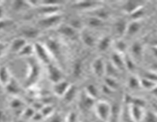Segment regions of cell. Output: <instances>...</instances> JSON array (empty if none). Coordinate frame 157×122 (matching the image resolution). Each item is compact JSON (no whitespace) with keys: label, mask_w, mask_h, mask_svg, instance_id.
Segmentation results:
<instances>
[{"label":"cell","mask_w":157,"mask_h":122,"mask_svg":"<svg viewBox=\"0 0 157 122\" xmlns=\"http://www.w3.org/2000/svg\"><path fill=\"white\" fill-rule=\"evenodd\" d=\"M95 112L101 121L109 122L111 113V106L107 102H98L95 105Z\"/></svg>","instance_id":"1"},{"label":"cell","mask_w":157,"mask_h":122,"mask_svg":"<svg viewBox=\"0 0 157 122\" xmlns=\"http://www.w3.org/2000/svg\"><path fill=\"white\" fill-rule=\"evenodd\" d=\"M40 75V67L37 62H29V72L27 75V79H26V83L27 85H32L34 82L38 80Z\"/></svg>","instance_id":"2"},{"label":"cell","mask_w":157,"mask_h":122,"mask_svg":"<svg viewBox=\"0 0 157 122\" xmlns=\"http://www.w3.org/2000/svg\"><path fill=\"white\" fill-rule=\"evenodd\" d=\"M34 53L36 54L38 59L41 60L44 63L48 65L50 63V55H49V51L46 47L43 46L42 44H35L34 45Z\"/></svg>","instance_id":"3"},{"label":"cell","mask_w":157,"mask_h":122,"mask_svg":"<svg viewBox=\"0 0 157 122\" xmlns=\"http://www.w3.org/2000/svg\"><path fill=\"white\" fill-rule=\"evenodd\" d=\"M48 73L49 79L54 84L64 80L62 72L57 66L49 63L48 65Z\"/></svg>","instance_id":"4"},{"label":"cell","mask_w":157,"mask_h":122,"mask_svg":"<svg viewBox=\"0 0 157 122\" xmlns=\"http://www.w3.org/2000/svg\"><path fill=\"white\" fill-rule=\"evenodd\" d=\"M128 113L130 117L135 122H139L142 119H144V114H145V112L143 111V107L133 105V104H129Z\"/></svg>","instance_id":"5"},{"label":"cell","mask_w":157,"mask_h":122,"mask_svg":"<svg viewBox=\"0 0 157 122\" xmlns=\"http://www.w3.org/2000/svg\"><path fill=\"white\" fill-rule=\"evenodd\" d=\"M105 63L101 57H98L94 60L91 69L94 75L98 77H102L105 74Z\"/></svg>","instance_id":"6"},{"label":"cell","mask_w":157,"mask_h":122,"mask_svg":"<svg viewBox=\"0 0 157 122\" xmlns=\"http://www.w3.org/2000/svg\"><path fill=\"white\" fill-rule=\"evenodd\" d=\"M60 20H61V16L55 14V15H47L45 18L40 20L39 24L44 27H52L56 25V24L59 22Z\"/></svg>","instance_id":"7"},{"label":"cell","mask_w":157,"mask_h":122,"mask_svg":"<svg viewBox=\"0 0 157 122\" xmlns=\"http://www.w3.org/2000/svg\"><path fill=\"white\" fill-rule=\"evenodd\" d=\"M112 65L117 69L119 71L125 69V63H124V58L121 56V53H114L111 56V60H110Z\"/></svg>","instance_id":"8"},{"label":"cell","mask_w":157,"mask_h":122,"mask_svg":"<svg viewBox=\"0 0 157 122\" xmlns=\"http://www.w3.org/2000/svg\"><path fill=\"white\" fill-rule=\"evenodd\" d=\"M70 86V83L65 80H62L59 82L54 84L53 90L54 92L58 96H61L62 97L63 95L65 93L68 87Z\"/></svg>","instance_id":"9"},{"label":"cell","mask_w":157,"mask_h":122,"mask_svg":"<svg viewBox=\"0 0 157 122\" xmlns=\"http://www.w3.org/2000/svg\"><path fill=\"white\" fill-rule=\"evenodd\" d=\"M99 3L100 2H93V1L75 2V6L76 8H78V9L87 10V9H98V8L101 7V5H99Z\"/></svg>","instance_id":"10"},{"label":"cell","mask_w":157,"mask_h":122,"mask_svg":"<svg viewBox=\"0 0 157 122\" xmlns=\"http://www.w3.org/2000/svg\"><path fill=\"white\" fill-rule=\"evenodd\" d=\"M140 27L141 24L140 23V21L135 20V21L127 24L125 35H127V36L130 37L133 36V35L136 34L139 32V30H140Z\"/></svg>","instance_id":"11"},{"label":"cell","mask_w":157,"mask_h":122,"mask_svg":"<svg viewBox=\"0 0 157 122\" xmlns=\"http://www.w3.org/2000/svg\"><path fill=\"white\" fill-rule=\"evenodd\" d=\"M26 44H27V43H26L25 38H15V39H14L13 41H12L9 48L11 49V50H12V52L18 53V52L21 50V48H22Z\"/></svg>","instance_id":"12"},{"label":"cell","mask_w":157,"mask_h":122,"mask_svg":"<svg viewBox=\"0 0 157 122\" xmlns=\"http://www.w3.org/2000/svg\"><path fill=\"white\" fill-rule=\"evenodd\" d=\"M77 95V88L75 85H70V86L68 87V88L67 89V91L65 92L64 95H63L62 98L64 99V102H67V103H70L71 102L74 100L75 99Z\"/></svg>","instance_id":"13"},{"label":"cell","mask_w":157,"mask_h":122,"mask_svg":"<svg viewBox=\"0 0 157 122\" xmlns=\"http://www.w3.org/2000/svg\"><path fill=\"white\" fill-rule=\"evenodd\" d=\"M11 79L12 78H11L9 69L4 66H0V84L5 86L6 85H7Z\"/></svg>","instance_id":"14"},{"label":"cell","mask_w":157,"mask_h":122,"mask_svg":"<svg viewBox=\"0 0 157 122\" xmlns=\"http://www.w3.org/2000/svg\"><path fill=\"white\" fill-rule=\"evenodd\" d=\"M81 40L83 43L87 47H93L95 44V38H94L93 35L87 31H83L81 35Z\"/></svg>","instance_id":"15"},{"label":"cell","mask_w":157,"mask_h":122,"mask_svg":"<svg viewBox=\"0 0 157 122\" xmlns=\"http://www.w3.org/2000/svg\"><path fill=\"white\" fill-rule=\"evenodd\" d=\"M104 21L97 18V17L93 16V15L88 17L87 21H86L87 25L92 28H98V27H101V26L104 25Z\"/></svg>","instance_id":"16"},{"label":"cell","mask_w":157,"mask_h":122,"mask_svg":"<svg viewBox=\"0 0 157 122\" xmlns=\"http://www.w3.org/2000/svg\"><path fill=\"white\" fill-rule=\"evenodd\" d=\"M111 44V39L110 37L105 36L101 38L98 42V48L101 51H106Z\"/></svg>","instance_id":"17"},{"label":"cell","mask_w":157,"mask_h":122,"mask_svg":"<svg viewBox=\"0 0 157 122\" xmlns=\"http://www.w3.org/2000/svg\"><path fill=\"white\" fill-rule=\"evenodd\" d=\"M59 31L64 36L67 37V38H73L76 34L77 30L75 29H74L73 27H71L70 25H68V24H66V25L61 26L59 27Z\"/></svg>","instance_id":"18"},{"label":"cell","mask_w":157,"mask_h":122,"mask_svg":"<svg viewBox=\"0 0 157 122\" xmlns=\"http://www.w3.org/2000/svg\"><path fill=\"white\" fill-rule=\"evenodd\" d=\"M140 86L144 87L146 89L153 90L156 88V82L147 79V78H141L140 79Z\"/></svg>","instance_id":"19"},{"label":"cell","mask_w":157,"mask_h":122,"mask_svg":"<svg viewBox=\"0 0 157 122\" xmlns=\"http://www.w3.org/2000/svg\"><path fill=\"white\" fill-rule=\"evenodd\" d=\"M5 86H6L7 91L11 94L16 95L17 93L19 92V85L15 80H13V79H11L7 85H6Z\"/></svg>","instance_id":"20"},{"label":"cell","mask_w":157,"mask_h":122,"mask_svg":"<svg viewBox=\"0 0 157 122\" xmlns=\"http://www.w3.org/2000/svg\"><path fill=\"white\" fill-rule=\"evenodd\" d=\"M127 23L124 21H119L115 24V30L117 34L120 36H124L126 34V30H127Z\"/></svg>","instance_id":"21"},{"label":"cell","mask_w":157,"mask_h":122,"mask_svg":"<svg viewBox=\"0 0 157 122\" xmlns=\"http://www.w3.org/2000/svg\"><path fill=\"white\" fill-rule=\"evenodd\" d=\"M131 51L132 54H133V56H136V57H140V56H142L144 48H143V46L141 45L140 43L136 42L132 45Z\"/></svg>","instance_id":"22"},{"label":"cell","mask_w":157,"mask_h":122,"mask_svg":"<svg viewBox=\"0 0 157 122\" xmlns=\"http://www.w3.org/2000/svg\"><path fill=\"white\" fill-rule=\"evenodd\" d=\"M85 94L94 100V99H97V97H98V89H97V88L94 86V85H88L85 89Z\"/></svg>","instance_id":"23"},{"label":"cell","mask_w":157,"mask_h":122,"mask_svg":"<svg viewBox=\"0 0 157 122\" xmlns=\"http://www.w3.org/2000/svg\"><path fill=\"white\" fill-rule=\"evenodd\" d=\"M32 53H34V46L30 45V44H26L24 47L21 48V50L18 52L21 56H30Z\"/></svg>","instance_id":"24"},{"label":"cell","mask_w":157,"mask_h":122,"mask_svg":"<svg viewBox=\"0 0 157 122\" xmlns=\"http://www.w3.org/2000/svg\"><path fill=\"white\" fill-rule=\"evenodd\" d=\"M105 85L113 91V90L117 89V88L118 87L117 79L107 76L105 79Z\"/></svg>","instance_id":"25"},{"label":"cell","mask_w":157,"mask_h":122,"mask_svg":"<svg viewBox=\"0 0 157 122\" xmlns=\"http://www.w3.org/2000/svg\"><path fill=\"white\" fill-rule=\"evenodd\" d=\"M129 87L132 89H136L139 87H140V79L134 76H131L129 78L128 81Z\"/></svg>","instance_id":"26"},{"label":"cell","mask_w":157,"mask_h":122,"mask_svg":"<svg viewBox=\"0 0 157 122\" xmlns=\"http://www.w3.org/2000/svg\"><path fill=\"white\" fill-rule=\"evenodd\" d=\"M35 113V110L33 108H27L22 111V114H21V116H22L23 118L25 120H30L32 119V117H33L34 114Z\"/></svg>","instance_id":"27"},{"label":"cell","mask_w":157,"mask_h":122,"mask_svg":"<svg viewBox=\"0 0 157 122\" xmlns=\"http://www.w3.org/2000/svg\"><path fill=\"white\" fill-rule=\"evenodd\" d=\"M23 34L24 36H25V38H35L36 37H38V35L39 34V32L37 29H26L23 32Z\"/></svg>","instance_id":"28"},{"label":"cell","mask_w":157,"mask_h":122,"mask_svg":"<svg viewBox=\"0 0 157 122\" xmlns=\"http://www.w3.org/2000/svg\"><path fill=\"white\" fill-rule=\"evenodd\" d=\"M40 111H41L40 113L42 114L43 117H48V116L52 115L53 114V108L49 105L43 106Z\"/></svg>","instance_id":"29"},{"label":"cell","mask_w":157,"mask_h":122,"mask_svg":"<svg viewBox=\"0 0 157 122\" xmlns=\"http://www.w3.org/2000/svg\"><path fill=\"white\" fill-rule=\"evenodd\" d=\"M144 118L145 122H156V115L153 111L147 112V114H144Z\"/></svg>","instance_id":"30"},{"label":"cell","mask_w":157,"mask_h":122,"mask_svg":"<svg viewBox=\"0 0 157 122\" xmlns=\"http://www.w3.org/2000/svg\"><path fill=\"white\" fill-rule=\"evenodd\" d=\"M116 48L117 50V53H123V52H124L126 50L127 44H126V43L124 42V41H123L122 40H119V41L116 43Z\"/></svg>","instance_id":"31"},{"label":"cell","mask_w":157,"mask_h":122,"mask_svg":"<svg viewBox=\"0 0 157 122\" xmlns=\"http://www.w3.org/2000/svg\"><path fill=\"white\" fill-rule=\"evenodd\" d=\"M21 104L22 103H21V102L19 100V99H15L11 102L10 105H11V107H12L13 109H18V108H21V105H22Z\"/></svg>","instance_id":"32"},{"label":"cell","mask_w":157,"mask_h":122,"mask_svg":"<svg viewBox=\"0 0 157 122\" xmlns=\"http://www.w3.org/2000/svg\"><path fill=\"white\" fill-rule=\"evenodd\" d=\"M81 70H82V66H81V63L80 62L77 63L75 65V66H74V74L77 76H79L81 73Z\"/></svg>","instance_id":"33"},{"label":"cell","mask_w":157,"mask_h":122,"mask_svg":"<svg viewBox=\"0 0 157 122\" xmlns=\"http://www.w3.org/2000/svg\"><path fill=\"white\" fill-rule=\"evenodd\" d=\"M50 122H64V119L60 114H53L52 116Z\"/></svg>","instance_id":"34"},{"label":"cell","mask_w":157,"mask_h":122,"mask_svg":"<svg viewBox=\"0 0 157 122\" xmlns=\"http://www.w3.org/2000/svg\"><path fill=\"white\" fill-rule=\"evenodd\" d=\"M6 49H7L6 44H5V43L0 41V58L3 56V54H4L5 52H6Z\"/></svg>","instance_id":"35"},{"label":"cell","mask_w":157,"mask_h":122,"mask_svg":"<svg viewBox=\"0 0 157 122\" xmlns=\"http://www.w3.org/2000/svg\"><path fill=\"white\" fill-rule=\"evenodd\" d=\"M3 16H4V10H3V8L2 7V5H0V19H2Z\"/></svg>","instance_id":"36"}]
</instances>
